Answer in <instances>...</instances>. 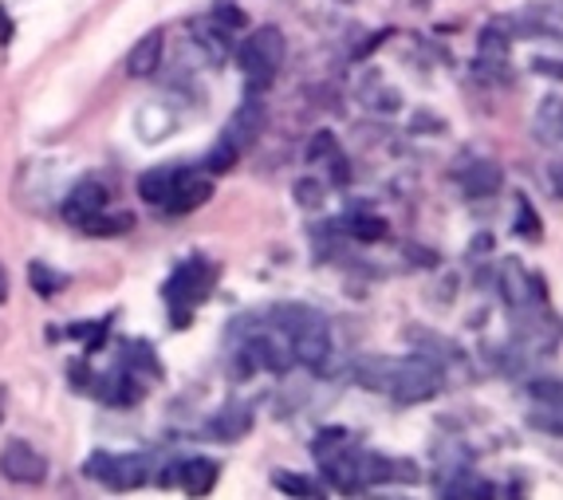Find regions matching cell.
Instances as JSON below:
<instances>
[{"label":"cell","mask_w":563,"mask_h":500,"mask_svg":"<svg viewBox=\"0 0 563 500\" xmlns=\"http://www.w3.org/2000/svg\"><path fill=\"white\" fill-rule=\"evenodd\" d=\"M311 458H316L319 473L328 485H335L339 492H367L370 485H387V480H402L399 473H406L414 480V469L406 461H390L382 453H370L363 446H355L347 429H323L311 441Z\"/></svg>","instance_id":"obj_1"},{"label":"cell","mask_w":563,"mask_h":500,"mask_svg":"<svg viewBox=\"0 0 563 500\" xmlns=\"http://www.w3.org/2000/svg\"><path fill=\"white\" fill-rule=\"evenodd\" d=\"M268 319L277 327L280 336L287 339L292 358L307 370H323V363L331 358V327L328 319L319 316L316 307L307 304H277L268 312Z\"/></svg>","instance_id":"obj_2"},{"label":"cell","mask_w":563,"mask_h":500,"mask_svg":"<svg viewBox=\"0 0 563 500\" xmlns=\"http://www.w3.org/2000/svg\"><path fill=\"white\" fill-rule=\"evenodd\" d=\"M284 51H287V40L277 24H265V28H256L245 44H236V63H241V75H245V95H260L277 83Z\"/></svg>","instance_id":"obj_3"},{"label":"cell","mask_w":563,"mask_h":500,"mask_svg":"<svg viewBox=\"0 0 563 500\" xmlns=\"http://www.w3.org/2000/svg\"><path fill=\"white\" fill-rule=\"evenodd\" d=\"M213 284H217V265L205 260V256H189V260H182V265L170 272V280H166L162 288V300L170 304V312H174L178 327H189L194 307L209 300Z\"/></svg>","instance_id":"obj_4"},{"label":"cell","mask_w":563,"mask_h":500,"mask_svg":"<svg viewBox=\"0 0 563 500\" xmlns=\"http://www.w3.org/2000/svg\"><path fill=\"white\" fill-rule=\"evenodd\" d=\"M441 367L433 358L426 355H406L399 358V367H394V378H390V399L399 402V406H421V402H430L441 394Z\"/></svg>","instance_id":"obj_5"},{"label":"cell","mask_w":563,"mask_h":500,"mask_svg":"<svg viewBox=\"0 0 563 500\" xmlns=\"http://www.w3.org/2000/svg\"><path fill=\"white\" fill-rule=\"evenodd\" d=\"M83 477H91L95 485H107L114 492L143 489L150 480V458L146 453H91L83 461Z\"/></svg>","instance_id":"obj_6"},{"label":"cell","mask_w":563,"mask_h":500,"mask_svg":"<svg viewBox=\"0 0 563 500\" xmlns=\"http://www.w3.org/2000/svg\"><path fill=\"white\" fill-rule=\"evenodd\" d=\"M296 358H292V347H287V339L280 336L277 327L272 331H256L241 343L236 351V375H256V370H272V375H284Z\"/></svg>","instance_id":"obj_7"},{"label":"cell","mask_w":563,"mask_h":500,"mask_svg":"<svg viewBox=\"0 0 563 500\" xmlns=\"http://www.w3.org/2000/svg\"><path fill=\"white\" fill-rule=\"evenodd\" d=\"M0 477L12 480V485H44L48 480V458L32 441L12 438L0 450Z\"/></svg>","instance_id":"obj_8"},{"label":"cell","mask_w":563,"mask_h":500,"mask_svg":"<svg viewBox=\"0 0 563 500\" xmlns=\"http://www.w3.org/2000/svg\"><path fill=\"white\" fill-rule=\"evenodd\" d=\"M209 197H213V174H201L194 166H182V178H178L170 197H166L158 209L170 217H185V214H194V209H201Z\"/></svg>","instance_id":"obj_9"},{"label":"cell","mask_w":563,"mask_h":500,"mask_svg":"<svg viewBox=\"0 0 563 500\" xmlns=\"http://www.w3.org/2000/svg\"><path fill=\"white\" fill-rule=\"evenodd\" d=\"M265 123H268L265 102L256 99V95H248V99L233 111V119H229V126H225V134H221V138H225V143L233 146L236 154H248L256 143H260Z\"/></svg>","instance_id":"obj_10"},{"label":"cell","mask_w":563,"mask_h":500,"mask_svg":"<svg viewBox=\"0 0 563 500\" xmlns=\"http://www.w3.org/2000/svg\"><path fill=\"white\" fill-rule=\"evenodd\" d=\"M217 473H221V465H217L213 458H189V461L170 465V469H162V485L166 489H170V485H182L189 497H205V492H213Z\"/></svg>","instance_id":"obj_11"},{"label":"cell","mask_w":563,"mask_h":500,"mask_svg":"<svg viewBox=\"0 0 563 500\" xmlns=\"http://www.w3.org/2000/svg\"><path fill=\"white\" fill-rule=\"evenodd\" d=\"M107 202H111V194H107V185L95 182V178H83V182H75V190L68 197H63V221L68 225H87L95 214H102L107 209Z\"/></svg>","instance_id":"obj_12"},{"label":"cell","mask_w":563,"mask_h":500,"mask_svg":"<svg viewBox=\"0 0 563 500\" xmlns=\"http://www.w3.org/2000/svg\"><path fill=\"white\" fill-rule=\"evenodd\" d=\"M162 51H166V32L150 28L146 36H138V44L126 56V75L131 80H150L158 68H162Z\"/></svg>","instance_id":"obj_13"},{"label":"cell","mask_w":563,"mask_h":500,"mask_svg":"<svg viewBox=\"0 0 563 500\" xmlns=\"http://www.w3.org/2000/svg\"><path fill=\"white\" fill-rule=\"evenodd\" d=\"M457 182L469 197H492V194H501L504 170L501 162H492V158H477V162H469L465 170H457Z\"/></svg>","instance_id":"obj_14"},{"label":"cell","mask_w":563,"mask_h":500,"mask_svg":"<svg viewBox=\"0 0 563 500\" xmlns=\"http://www.w3.org/2000/svg\"><path fill=\"white\" fill-rule=\"evenodd\" d=\"M253 429V410L245 406V402H225V406L217 410L213 418H209V426H205V434L217 441H241Z\"/></svg>","instance_id":"obj_15"},{"label":"cell","mask_w":563,"mask_h":500,"mask_svg":"<svg viewBox=\"0 0 563 500\" xmlns=\"http://www.w3.org/2000/svg\"><path fill=\"white\" fill-rule=\"evenodd\" d=\"M194 44L205 51V60H209V63H217V68H221V63H229V60H233V51H236L233 32H229V28H221V24H217L213 16H209V21H205V24H197V28H194Z\"/></svg>","instance_id":"obj_16"},{"label":"cell","mask_w":563,"mask_h":500,"mask_svg":"<svg viewBox=\"0 0 563 500\" xmlns=\"http://www.w3.org/2000/svg\"><path fill=\"white\" fill-rule=\"evenodd\" d=\"M99 382H107V387H99V399L107 402V406H134V402H143L146 387H143V378L134 375V370H114L111 378L102 375Z\"/></svg>","instance_id":"obj_17"},{"label":"cell","mask_w":563,"mask_h":500,"mask_svg":"<svg viewBox=\"0 0 563 500\" xmlns=\"http://www.w3.org/2000/svg\"><path fill=\"white\" fill-rule=\"evenodd\" d=\"M512 36H516V32H512L509 21H492V24H485L481 36H477V51H481V68H497V63H504Z\"/></svg>","instance_id":"obj_18"},{"label":"cell","mask_w":563,"mask_h":500,"mask_svg":"<svg viewBox=\"0 0 563 500\" xmlns=\"http://www.w3.org/2000/svg\"><path fill=\"white\" fill-rule=\"evenodd\" d=\"M178 178H182V166H154V170L138 174V197H143L146 205H162Z\"/></svg>","instance_id":"obj_19"},{"label":"cell","mask_w":563,"mask_h":500,"mask_svg":"<svg viewBox=\"0 0 563 500\" xmlns=\"http://www.w3.org/2000/svg\"><path fill=\"white\" fill-rule=\"evenodd\" d=\"M123 367L134 370L138 378H158L162 367H158V358H154V347L146 339H126L123 343Z\"/></svg>","instance_id":"obj_20"},{"label":"cell","mask_w":563,"mask_h":500,"mask_svg":"<svg viewBox=\"0 0 563 500\" xmlns=\"http://www.w3.org/2000/svg\"><path fill=\"white\" fill-rule=\"evenodd\" d=\"M394 367H399V358H363L355 367L358 382L367 390H379V394H387L390 390V378H394Z\"/></svg>","instance_id":"obj_21"},{"label":"cell","mask_w":563,"mask_h":500,"mask_svg":"<svg viewBox=\"0 0 563 500\" xmlns=\"http://www.w3.org/2000/svg\"><path fill=\"white\" fill-rule=\"evenodd\" d=\"M28 284H32L36 296L51 300V296H60L63 288H68V276L56 272V268L44 265V260H32V265H28Z\"/></svg>","instance_id":"obj_22"},{"label":"cell","mask_w":563,"mask_h":500,"mask_svg":"<svg viewBox=\"0 0 563 500\" xmlns=\"http://www.w3.org/2000/svg\"><path fill=\"white\" fill-rule=\"evenodd\" d=\"M536 138L548 143L552 150L560 146V95H552V99L540 107V114H536Z\"/></svg>","instance_id":"obj_23"},{"label":"cell","mask_w":563,"mask_h":500,"mask_svg":"<svg viewBox=\"0 0 563 500\" xmlns=\"http://www.w3.org/2000/svg\"><path fill=\"white\" fill-rule=\"evenodd\" d=\"M540 225H543V221H540V214L533 209V202H528L524 194H516V225H512V233L524 236V241H533V245H536V241L543 236Z\"/></svg>","instance_id":"obj_24"},{"label":"cell","mask_w":563,"mask_h":500,"mask_svg":"<svg viewBox=\"0 0 563 500\" xmlns=\"http://www.w3.org/2000/svg\"><path fill=\"white\" fill-rule=\"evenodd\" d=\"M272 485L287 497H323L316 480H307L304 473H292V469H272Z\"/></svg>","instance_id":"obj_25"},{"label":"cell","mask_w":563,"mask_h":500,"mask_svg":"<svg viewBox=\"0 0 563 500\" xmlns=\"http://www.w3.org/2000/svg\"><path fill=\"white\" fill-rule=\"evenodd\" d=\"M351 236L363 241V245H375V241L387 236V221H382L379 214H370V209H358V214L351 217Z\"/></svg>","instance_id":"obj_26"},{"label":"cell","mask_w":563,"mask_h":500,"mask_svg":"<svg viewBox=\"0 0 563 500\" xmlns=\"http://www.w3.org/2000/svg\"><path fill=\"white\" fill-rule=\"evenodd\" d=\"M131 229V214H114V217H107V214H95L87 225H83V233H91V236H119V233H126Z\"/></svg>","instance_id":"obj_27"},{"label":"cell","mask_w":563,"mask_h":500,"mask_svg":"<svg viewBox=\"0 0 563 500\" xmlns=\"http://www.w3.org/2000/svg\"><path fill=\"white\" fill-rule=\"evenodd\" d=\"M236 162H241V154H236L233 146H229L225 138H221V143H217L213 150L205 154V174H229V170H233Z\"/></svg>","instance_id":"obj_28"},{"label":"cell","mask_w":563,"mask_h":500,"mask_svg":"<svg viewBox=\"0 0 563 500\" xmlns=\"http://www.w3.org/2000/svg\"><path fill=\"white\" fill-rule=\"evenodd\" d=\"M445 497H492V485L485 477H473V473H465V477H457L453 485H445Z\"/></svg>","instance_id":"obj_29"},{"label":"cell","mask_w":563,"mask_h":500,"mask_svg":"<svg viewBox=\"0 0 563 500\" xmlns=\"http://www.w3.org/2000/svg\"><path fill=\"white\" fill-rule=\"evenodd\" d=\"M213 21L221 24V28H229V32L248 28L245 9H236V4H229V0H221V4H217V9H213Z\"/></svg>","instance_id":"obj_30"},{"label":"cell","mask_w":563,"mask_h":500,"mask_svg":"<svg viewBox=\"0 0 563 500\" xmlns=\"http://www.w3.org/2000/svg\"><path fill=\"white\" fill-rule=\"evenodd\" d=\"M339 150V138L331 131H319L316 138H311V146H307V162L319 166L323 158H331V154Z\"/></svg>","instance_id":"obj_31"},{"label":"cell","mask_w":563,"mask_h":500,"mask_svg":"<svg viewBox=\"0 0 563 500\" xmlns=\"http://www.w3.org/2000/svg\"><path fill=\"white\" fill-rule=\"evenodd\" d=\"M111 324H114V316H102V319H99V327H95L91 336L83 339V355H87V358L99 355L102 343H107V336H111Z\"/></svg>","instance_id":"obj_32"},{"label":"cell","mask_w":563,"mask_h":500,"mask_svg":"<svg viewBox=\"0 0 563 500\" xmlns=\"http://www.w3.org/2000/svg\"><path fill=\"white\" fill-rule=\"evenodd\" d=\"M292 194H296V202L304 205V209H316V205L323 202V185L311 182V178H304V182H296V190H292Z\"/></svg>","instance_id":"obj_33"},{"label":"cell","mask_w":563,"mask_h":500,"mask_svg":"<svg viewBox=\"0 0 563 500\" xmlns=\"http://www.w3.org/2000/svg\"><path fill=\"white\" fill-rule=\"evenodd\" d=\"M328 162H331V182H335V185H347L351 182V166H347V158H343V154H331V158H328Z\"/></svg>","instance_id":"obj_34"},{"label":"cell","mask_w":563,"mask_h":500,"mask_svg":"<svg viewBox=\"0 0 563 500\" xmlns=\"http://www.w3.org/2000/svg\"><path fill=\"white\" fill-rule=\"evenodd\" d=\"M12 36H16V24H12L9 9H4V4H0V44H4V48H9V44H12Z\"/></svg>","instance_id":"obj_35"},{"label":"cell","mask_w":563,"mask_h":500,"mask_svg":"<svg viewBox=\"0 0 563 500\" xmlns=\"http://www.w3.org/2000/svg\"><path fill=\"white\" fill-rule=\"evenodd\" d=\"M387 36H390V28H382V32H375V36H370L367 44H363V48H355V60H367L370 51L379 48V44H387Z\"/></svg>","instance_id":"obj_36"},{"label":"cell","mask_w":563,"mask_h":500,"mask_svg":"<svg viewBox=\"0 0 563 500\" xmlns=\"http://www.w3.org/2000/svg\"><path fill=\"white\" fill-rule=\"evenodd\" d=\"M533 68L540 75H552V80H560V60H533Z\"/></svg>","instance_id":"obj_37"},{"label":"cell","mask_w":563,"mask_h":500,"mask_svg":"<svg viewBox=\"0 0 563 500\" xmlns=\"http://www.w3.org/2000/svg\"><path fill=\"white\" fill-rule=\"evenodd\" d=\"M9 304V268L0 265V307Z\"/></svg>","instance_id":"obj_38"},{"label":"cell","mask_w":563,"mask_h":500,"mask_svg":"<svg viewBox=\"0 0 563 500\" xmlns=\"http://www.w3.org/2000/svg\"><path fill=\"white\" fill-rule=\"evenodd\" d=\"M552 194H555V202H560V166L552 162Z\"/></svg>","instance_id":"obj_39"},{"label":"cell","mask_w":563,"mask_h":500,"mask_svg":"<svg viewBox=\"0 0 563 500\" xmlns=\"http://www.w3.org/2000/svg\"><path fill=\"white\" fill-rule=\"evenodd\" d=\"M4 414H9V394H4V387H0V422H4Z\"/></svg>","instance_id":"obj_40"},{"label":"cell","mask_w":563,"mask_h":500,"mask_svg":"<svg viewBox=\"0 0 563 500\" xmlns=\"http://www.w3.org/2000/svg\"><path fill=\"white\" fill-rule=\"evenodd\" d=\"M343 4H347V0H343Z\"/></svg>","instance_id":"obj_41"}]
</instances>
